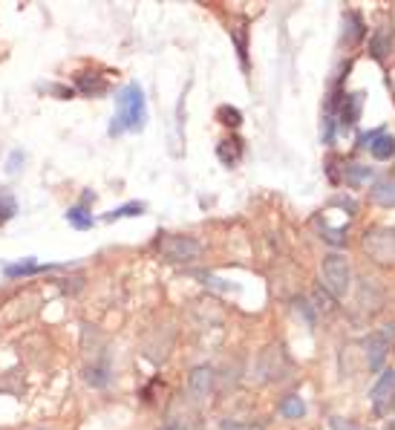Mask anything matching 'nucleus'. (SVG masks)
<instances>
[{
	"label": "nucleus",
	"mask_w": 395,
	"mask_h": 430,
	"mask_svg": "<svg viewBox=\"0 0 395 430\" xmlns=\"http://www.w3.org/2000/svg\"><path fill=\"white\" fill-rule=\"evenodd\" d=\"M294 307H297V312L306 318V324H309V326H315V312H312V307L306 304L303 297H297V300H294Z\"/></svg>",
	"instance_id": "obj_29"
},
{
	"label": "nucleus",
	"mask_w": 395,
	"mask_h": 430,
	"mask_svg": "<svg viewBox=\"0 0 395 430\" xmlns=\"http://www.w3.org/2000/svg\"><path fill=\"white\" fill-rule=\"evenodd\" d=\"M159 248L170 263H191L202 254V246L194 237H165L159 243Z\"/></svg>",
	"instance_id": "obj_6"
},
{
	"label": "nucleus",
	"mask_w": 395,
	"mask_h": 430,
	"mask_svg": "<svg viewBox=\"0 0 395 430\" xmlns=\"http://www.w3.org/2000/svg\"><path fill=\"white\" fill-rule=\"evenodd\" d=\"M219 430H248L245 424H237V421H231V419H226L223 424H219Z\"/></svg>",
	"instance_id": "obj_31"
},
{
	"label": "nucleus",
	"mask_w": 395,
	"mask_h": 430,
	"mask_svg": "<svg viewBox=\"0 0 395 430\" xmlns=\"http://www.w3.org/2000/svg\"><path fill=\"white\" fill-rule=\"evenodd\" d=\"M343 40H346V47H355L358 40L364 38V32H367V26H364V18L358 15V12H346L343 15Z\"/></svg>",
	"instance_id": "obj_13"
},
{
	"label": "nucleus",
	"mask_w": 395,
	"mask_h": 430,
	"mask_svg": "<svg viewBox=\"0 0 395 430\" xmlns=\"http://www.w3.org/2000/svg\"><path fill=\"white\" fill-rule=\"evenodd\" d=\"M18 214V199L9 188H0V226H6Z\"/></svg>",
	"instance_id": "obj_19"
},
{
	"label": "nucleus",
	"mask_w": 395,
	"mask_h": 430,
	"mask_svg": "<svg viewBox=\"0 0 395 430\" xmlns=\"http://www.w3.org/2000/svg\"><path fill=\"white\" fill-rule=\"evenodd\" d=\"M392 393H395V370H381L378 381L369 390V402L375 416H386V410L392 407Z\"/></svg>",
	"instance_id": "obj_7"
},
{
	"label": "nucleus",
	"mask_w": 395,
	"mask_h": 430,
	"mask_svg": "<svg viewBox=\"0 0 395 430\" xmlns=\"http://www.w3.org/2000/svg\"><path fill=\"white\" fill-rule=\"evenodd\" d=\"M361 107H364V93H352V96H340L335 101V110L340 113V127H352L361 116ZM332 110V113H335Z\"/></svg>",
	"instance_id": "obj_9"
},
{
	"label": "nucleus",
	"mask_w": 395,
	"mask_h": 430,
	"mask_svg": "<svg viewBox=\"0 0 395 430\" xmlns=\"http://www.w3.org/2000/svg\"><path fill=\"white\" fill-rule=\"evenodd\" d=\"M343 180H346V185H364L367 180H372V167H367V165H349L343 170Z\"/></svg>",
	"instance_id": "obj_21"
},
{
	"label": "nucleus",
	"mask_w": 395,
	"mask_h": 430,
	"mask_svg": "<svg viewBox=\"0 0 395 430\" xmlns=\"http://www.w3.org/2000/svg\"><path fill=\"white\" fill-rule=\"evenodd\" d=\"M291 370V361L283 350V343H272V347L260 355V364H257V375H262V381H280L283 373Z\"/></svg>",
	"instance_id": "obj_5"
},
{
	"label": "nucleus",
	"mask_w": 395,
	"mask_h": 430,
	"mask_svg": "<svg viewBox=\"0 0 395 430\" xmlns=\"http://www.w3.org/2000/svg\"><path fill=\"white\" fill-rule=\"evenodd\" d=\"M110 375H113V367H110V358H107V355H101V361H93V367H87V373H84L87 384L99 387V390L110 384Z\"/></svg>",
	"instance_id": "obj_12"
},
{
	"label": "nucleus",
	"mask_w": 395,
	"mask_h": 430,
	"mask_svg": "<svg viewBox=\"0 0 395 430\" xmlns=\"http://www.w3.org/2000/svg\"><path fill=\"white\" fill-rule=\"evenodd\" d=\"M75 87H78V93H84V96H104L107 93V81L101 78V75H96V72H78L75 75Z\"/></svg>",
	"instance_id": "obj_11"
},
{
	"label": "nucleus",
	"mask_w": 395,
	"mask_h": 430,
	"mask_svg": "<svg viewBox=\"0 0 395 430\" xmlns=\"http://www.w3.org/2000/svg\"><path fill=\"white\" fill-rule=\"evenodd\" d=\"M231 35H234V40H237V50H240V61H243V67H248V47H245V32H243V26L231 29Z\"/></svg>",
	"instance_id": "obj_28"
},
{
	"label": "nucleus",
	"mask_w": 395,
	"mask_h": 430,
	"mask_svg": "<svg viewBox=\"0 0 395 430\" xmlns=\"http://www.w3.org/2000/svg\"><path fill=\"white\" fill-rule=\"evenodd\" d=\"M165 430H188V427H185V424H179V421H167V424H165Z\"/></svg>",
	"instance_id": "obj_32"
},
{
	"label": "nucleus",
	"mask_w": 395,
	"mask_h": 430,
	"mask_svg": "<svg viewBox=\"0 0 395 430\" xmlns=\"http://www.w3.org/2000/svg\"><path fill=\"white\" fill-rule=\"evenodd\" d=\"M196 277H199V280H202L205 286H211V289H216V292H231V289H234V286H231L228 280H219V277H213V275H208V272H199Z\"/></svg>",
	"instance_id": "obj_26"
},
{
	"label": "nucleus",
	"mask_w": 395,
	"mask_h": 430,
	"mask_svg": "<svg viewBox=\"0 0 395 430\" xmlns=\"http://www.w3.org/2000/svg\"><path fill=\"white\" fill-rule=\"evenodd\" d=\"M211 390H213V370L208 364L194 367L191 375H188V396H191V402L202 404L211 396Z\"/></svg>",
	"instance_id": "obj_8"
},
{
	"label": "nucleus",
	"mask_w": 395,
	"mask_h": 430,
	"mask_svg": "<svg viewBox=\"0 0 395 430\" xmlns=\"http://www.w3.org/2000/svg\"><path fill=\"white\" fill-rule=\"evenodd\" d=\"M315 304H318V307H315L318 312H326V315H329V312H335V300H332V294H329V292H323L321 286L315 289Z\"/></svg>",
	"instance_id": "obj_25"
},
{
	"label": "nucleus",
	"mask_w": 395,
	"mask_h": 430,
	"mask_svg": "<svg viewBox=\"0 0 395 430\" xmlns=\"http://www.w3.org/2000/svg\"><path fill=\"white\" fill-rule=\"evenodd\" d=\"M372 202L384 205V208H395V180H381L369 188Z\"/></svg>",
	"instance_id": "obj_14"
},
{
	"label": "nucleus",
	"mask_w": 395,
	"mask_h": 430,
	"mask_svg": "<svg viewBox=\"0 0 395 430\" xmlns=\"http://www.w3.org/2000/svg\"><path fill=\"white\" fill-rule=\"evenodd\" d=\"M329 424H332V430H358L352 421H349V419H340V416H332Z\"/></svg>",
	"instance_id": "obj_30"
},
{
	"label": "nucleus",
	"mask_w": 395,
	"mask_h": 430,
	"mask_svg": "<svg viewBox=\"0 0 395 430\" xmlns=\"http://www.w3.org/2000/svg\"><path fill=\"white\" fill-rule=\"evenodd\" d=\"M148 124V101H145V90L139 84H124L116 93V116L110 124V136H121V133H142Z\"/></svg>",
	"instance_id": "obj_1"
},
{
	"label": "nucleus",
	"mask_w": 395,
	"mask_h": 430,
	"mask_svg": "<svg viewBox=\"0 0 395 430\" xmlns=\"http://www.w3.org/2000/svg\"><path fill=\"white\" fill-rule=\"evenodd\" d=\"M216 156L223 159V165H237L240 162V156H243V142L240 139H226V142H219V148H216Z\"/></svg>",
	"instance_id": "obj_17"
},
{
	"label": "nucleus",
	"mask_w": 395,
	"mask_h": 430,
	"mask_svg": "<svg viewBox=\"0 0 395 430\" xmlns=\"http://www.w3.org/2000/svg\"><path fill=\"white\" fill-rule=\"evenodd\" d=\"M364 251L369 260L378 266H392L395 263V228L392 226H375L364 234Z\"/></svg>",
	"instance_id": "obj_3"
},
{
	"label": "nucleus",
	"mask_w": 395,
	"mask_h": 430,
	"mask_svg": "<svg viewBox=\"0 0 395 430\" xmlns=\"http://www.w3.org/2000/svg\"><path fill=\"white\" fill-rule=\"evenodd\" d=\"M321 275H323V289L332 297H346L349 286H352V269H349V260L343 254L332 251L321 260Z\"/></svg>",
	"instance_id": "obj_2"
},
{
	"label": "nucleus",
	"mask_w": 395,
	"mask_h": 430,
	"mask_svg": "<svg viewBox=\"0 0 395 430\" xmlns=\"http://www.w3.org/2000/svg\"><path fill=\"white\" fill-rule=\"evenodd\" d=\"M216 118H219V124H226V127H240L243 124V113L237 110V107H231V104H223L216 110Z\"/></svg>",
	"instance_id": "obj_24"
},
{
	"label": "nucleus",
	"mask_w": 395,
	"mask_h": 430,
	"mask_svg": "<svg viewBox=\"0 0 395 430\" xmlns=\"http://www.w3.org/2000/svg\"><path fill=\"white\" fill-rule=\"evenodd\" d=\"M52 266H43V263H35V257H26L21 263H12V266H4V275L6 277H26V275H38V272H47Z\"/></svg>",
	"instance_id": "obj_15"
},
{
	"label": "nucleus",
	"mask_w": 395,
	"mask_h": 430,
	"mask_svg": "<svg viewBox=\"0 0 395 430\" xmlns=\"http://www.w3.org/2000/svg\"><path fill=\"white\" fill-rule=\"evenodd\" d=\"M369 153H372V159H378V162L392 159V156H395V139L386 136V133H381V136L369 145Z\"/></svg>",
	"instance_id": "obj_18"
},
{
	"label": "nucleus",
	"mask_w": 395,
	"mask_h": 430,
	"mask_svg": "<svg viewBox=\"0 0 395 430\" xmlns=\"http://www.w3.org/2000/svg\"><path fill=\"white\" fill-rule=\"evenodd\" d=\"M23 162H26V153H23V150H12V153H9V159H6V174H12V177H15L18 170L23 167Z\"/></svg>",
	"instance_id": "obj_27"
},
{
	"label": "nucleus",
	"mask_w": 395,
	"mask_h": 430,
	"mask_svg": "<svg viewBox=\"0 0 395 430\" xmlns=\"http://www.w3.org/2000/svg\"><path fill=\"white\" fill-rule=\"evenodd\" d=\"M392 343H395V326H392V324H386V326H381V329H375V332H369V335L364 338L367 367H369L372 373H378V370L384 367V361H386V355H389V350H392Z\"/></svg>",
	"instance_id": "obj_4"
},
{
	"label": "nucleus",
	"mask_w": 395,
	"mask_h": 430,
	"mask_svg": "<svg viewBox=\"0 0 395 430\" xmlns=\"http://www.w3.org/2000/svg\"><path fill=\"white\" fill-rule=\"evenodd\" d=\"M67 223L78 231H87V228H93L96 220H93V214L87 205H72V208H67Z\"/></svg>",
	"instance_id": "obj_16"
},
{
	"label": "nucleus",
	"mask_w": 395,
	"mask_h": 430,
	"mask_svg": "<svg viewBox=\"0 0 395 430\" xmlns=\"http://www.w3.org/2000/svg\"><path fill=\"white\" fill-rule=\"evenodd\" d=\"M315 226L321 228V234H323L326 243H332V246H346V226H343V228H332V226H326V223H321V220H315Z\"/></svg>",
	"instance_id": "obj_23"
},
{
	"label": "nucleus",
	"mask_w": 395,
	"mask_h": 430,
	"mask_svg": "<svg viewBox=\"0 0 395 430\" xmlns=\"http://www.w3.org/2000/svg\"><path fill=\"white\" fill-rule=\"evenodd\" d=\"M392 35H395V29L389 23H384V26H378L372 32V38H369V55L375 61H384L392 53Z\"/></svg>",
	"instance_id": "obj_10"
},
{
	"label": "nucleus",
	"mask_w": 395,
	"mask_h": 430,
	"mask_svg": "<svg viewBox=\"0 0 395 430\" xmlns=\"http://www.w3.org/2000/svg\"><path fill=\"white\" fill-rule=\"evenodd\" d=\"M145 214V202H127V205H118L113 211L104 214V223H113V220H124V217H139Z\"/></svg>",
	"instance_id": "obj_20"
},
{
	"label": "nucleus",
	"mask_w": 395,
	"mask_h": 430,
	"mask_svg": "<svg viewBox=\"0 0 395 430\" xmlns=\"http://www.w3.org/2000/svg\"><path fill=\"white\" fill-rule=\"evenodd\" d=\"M306 413V402L300 399V396H286L283 402H280V416H286V419H300Z\"/></svg>",
	"instance_id": "obj_22"
}]
</instances>
